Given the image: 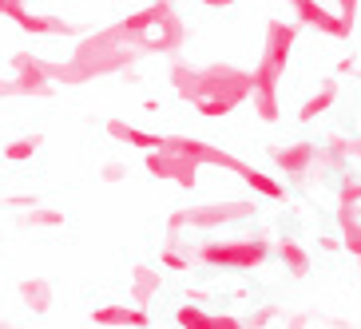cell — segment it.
<instances>
[{
  "mask_svg": "<svg viewBox=\"0 0 361 329\" xmlns=\"http://www.w3.org/2000/svg\"><path fill=\"white\" fill-rule=\"evenodd\" d=\"M302 24L294 20H266L262 32V52H258L255 64V116L262 123H278L282 119V80H286V64L294 56V44Z\"/></svg>",
  "mask_w": 361,
  "mask_h": 329,
  "instance_id": "cell-3",
  "label": "cell"
},
{
  "mask_svg": "<svg viewBox=\"0 0 361 329\" xmlns=\"http://www.w3.org/2000/svg\"><path fill=\"white\" fill-rule=\"evenodd\" d=\"M44 135H24V139H12L8 147H4V159L8 163H24V159H32L36 151H40Z\"/></svg>",
  "mask_w": 361,
  "mask_h": 329,
  "instance_id": "cell-17",
  "label": "cell"
},
{
  "mask_svg": "<svg viewBox=\"0 0 361 329\" xmlns=\"http://www.w3.org/2000/svg\"><path fill=\"white\" fill-rule=\"evenodd\" d=\"M357 8H361V0H338V12L345 24H357Z\"/></svg>",
  "mask_w": 361,
  "mask_h": 329,
  "instance_id": "cell-23",
  "label": "cell"
},
{
  "mask_svg": "<svg viewBox=\"0 0 361 329\" xmlns=\"http://www.w3.org/2000/svg\"><path fill=\"white\" fill-rule=\"evenodd\" d=\"M255 218V202L250 199H214V202H202V206H183L167 218V230L179 234V230H223V226L234 223H246Z\"/></svg>",
  "mask_w": 361,
  "mask_h": 329,
  "instance_id": "cell-4",
  "label": "cell"
},
{
  "mask_svg": "<svg viewBox=\"0 0 361 329\" xmlns=\"http://www.w3.org/2000/svg\"><path fill=\"white\" fill-rule=\"evenodd\" d=\"M211 297H214V290H207V286L187 290V302H191V306H202V302H211Z\"/></svg>",
  "mask_w": 361,
  "mask_h": 329,
  "instance_id": "cell-24",
  "label": "cell"
},
{
  "mask_svg": "<svg viewBox=\"0 0 361 329\" xmlns=\"http://www.w3.org/2000/svg\"><path fill=\"white\" fill-rule=\"evenodd\" d=\"M195 262L202 266H223V270H258L270 262V246L255 234L246 238H219V242H202L199 250H191Z\"/></svg>",
  "mask_w": 361,
  "mask_h": 329,
  "instance_id": "cell-5",
  "label": "cell"
},
{
  "mask_svg": "<svg viewBox=\"0 0 361 329\" xmlns=\"http://www.w3.org/2000/svg\"><path fill=\"white\" fill-rule=\"evenodd\" d=\"M175 325L179 329H246L243 318H234V314H207L202 306H179L175 309Z\"/></svg>",
  "mask_w": 361,
  "mask_h": 329,
  "instance_id": "cell-9",
  "label": "cell"
},
{
  "mask_svg": "<svg viewBox=\"0 0 361 329\" xmlns=\"http://www.w3.org/2000/svg\"><path fill=\"white\" fill-rule=\"evenodd\" d=\"M278 314H282V306H262V309H255V314H250V321H246V329H266L270 321L278 318Z\"/></svg>",
  "mask_w": 361,
  "mask_h": 329,
  "instance_id": "cell-21",
  "label": "cell"
},
{
  "mask_svg": "<svg viewBox=\"0 0 361 329\" xmlns=\"http://www.w3.org/2000/svg\"><path fill=\"white\" fill-rule=\"evenodd\" d=\"M104 128H107L111 139L128 143V147H139V151H155L159 147V135H155V131H139V128H131V123H123V119H107Z\"/></svg>",
  "mask_w": 361,
  "mask_h": 329,
  "instance_id": "cell-15",
  "label": "cell"
},
{
  "mask_svg": "<svg viewBox=\"0 0 361 329\" xmlns=\"http://www.w3.org/2000/svg\"><path fill=\"white\" fill-rule=\"evenodd\" d=\"M338 75H357V60L353 56H345V60H338V68H334Z\"/></svg>",
  "mask_w": 361,
  "mask_h": 329,
  "instance_id": "cell-26",
  "label": "cell"
},
{
  "mask_svg": "<svg viewBox=\"0 0 361 329\" xmlns=\"http://www.w3.org/2000/svg\"><path fill=\"white\" fill-rule=\"evenodd\" d=\"M12 99H52V75H48V60L36 52H12Z\"/></svg>",
  "mask_w": 361,
  "mask_h": 329,
  "instance_id": "cell-6",
  "label": "cell"
},
{
  "mask_svg": "<svg viewBox=\"0 0 361 329\" xmlns=\"http://www.w3.org/2000/svg\"><path fill=\"white\" fill-rule=\"evenodd\" d=\"M20 302L32 314H48L52 309V286L44 278H28V282H20Z\"/></svg>",
  "mask_w": 361,
  "mask_h": 329,
  "instance_id": "cell-16",
  "label": "cell"
},
{
  "mask_svg": "<svg viewBox=\"0 0 361 329\" xmlns=\"http://www.w3.org/2000/svg\"><path fill=\"white\" fill-rule=\"evenodd\" d=\"M99 179L104 182H119V179H128V163H104V170H99Z\"/></svg>",
  "mask_w": 361,
  "mask_h": 329,
  "instance_id": "cell-22",
  "label": "cell"
},
{
  "mask_svg": "<svg viewBox=\"0 0 361 329\" xmlns=\"http://www.w3.org/2000/svg\"><path fill=\"white\" fill-rule=\"evenodd\" d=\"M314 155H318V147H314L310 139H298V143H290V147L274 151V167L286 170L290 179H302V175L310 170V163H314Z\"/></svg>",
  "mask_w": 361,
  "mask_h": 329,
  "instance_id": "cell-11",
  "label": "cell"
},
{
  "mask_svg": "<svg viewBox=\"0 0 361 329\" xmlns=\"http://www.w3.org/2000/svg\"><path fill=\"white\" fill-rule=\"evenodd\" d=\"M310 325H318V318H314V314H294V318L286 321V329H310Z\"/></svg>",
  "mask_w": 361,
  "mask_h": 329,
  "instance_id": "cell-25",
  "label": "cell"
},
{
  "mask_svg": "<svg viewBox=\"0 0 361 329\" xmlns=\"http://www.w3.org/2000/svg\"><path fill=\"white\" fill-rule=\"evenodd\" d=\"M167 84L175 87V96L199 111L202 119H223L231 111L255 96V68H238V64H187V60H171L167 68Z\"/></svg>",
  "mask_w": 361,
  "mask_h": 329,
  "instance_id": "cell-2",
  "label": "cell"
},
{
  "mask_svg": "<svg viewBox=\"0 0 361 329\" xmlns=\"http://www.w3.org/2000/svg\"><path fill=\"white\" fill-rule=\"evenodd\" d=\"M334 104H338V80H326L314 96H306V104L298 107V123H306V128H310V123H314V119H322Z\"/></svg>",
  "mask_w": 361,
  "mask_h": 329,
  "instance_id": "cell-13",
  "label": "cell"
},
{
  "mask_svg": "<svg viewBox=\"0 0 361 329\" xmlns=\"http://www.w3.org/2000/svg\"><path fill=\"white\" fill-rule=\"evenodd\" d=\"M20 223L28 226V230H56V226H64V214H60V211H36V206H32Z\"/></svg>",
  "mask_w": 361,
  "mask_h": 329,
  "instance_id": "cell-18",
  "label": "cell"
},
{
  "mask_svg": "<svg viewBox=\"0 0 361 329\" xmlns=\"http://www.w3.org/2000/svg\"><path fill=\"white\" fill-rule=\"evenodd\" d=\"M290 12H294V24L310 28V32H322L329 40H350L353 36V24L341 20V12H329L322 0H286Z\"/></svg>",
  "mask_w": 361,
  "mask_h": 329,
  "instance_id": "cell-8",
  "label": "cell"
},
{
  "mask_svg": "<svg viewBox=\"0 0 361 329\" xmlns=\"http://www.w3.org/2000/svg\"><path fill=\"white\" fill-rule=\"evenodd\" d=\"M163 290V274L155 270V266H135L131 270V297H135V306L147 309L155 297H159Z\"/></svg>",
  "mask_w": 361,
  "mask_h": 329,
  "instance_id": "cell-12",
  "label": "cell"
},
{
  "mask_svg": "<svg viewBox=\"0 0 361 329\" xmlns=\"http://www.w3.org/2000/svg\"><path fill=\"white\" fill-rule=\"evenodd\" d=\"M175 8V0H151L147 8L131 12L123 20L107 24L99 32H87L75 40L68 60H48L52 84L64 87H84L104 75H119L131 64L159 56V20Z\"/></svg>",
  "mask_w": 361,
  "mask_h": 329,
  "instance_id": "cell-1",
  "label": "cell"
},
{
  "mask_svg": "<svg viewBox=\"0 0 361 329\" xmlns=\"http://www.w3.org/2000/svg\"><path fill=\"white\" fill-rule=\"evenodd\" d=\"M199 4H207V8H234L238 0H199Z\"/></svg>",
  "mask_w": 361,
  "mask_h": 329,
  "instance_id": "cell-27",
  "label": "cell"
},
{
  "mask_svg": "<svg viewBox=\"0 0 361 329\" xmlns=\"http://www.w3.org/2000/svg\"><path fill=\"white\" fill-rule=\"evenodd\" d=\"M159 266H167V270H191L195 254H179V250L171 246V250H163V254H159Z\"/></svg>",
  "mask_w": 361,
  "mask_h": 329,
  "instance_id": "cell-20",
  "label": "cell"
},
{
  "mask_svg": "<svg viewBox=\"0 0 361 329\" xmlns=\"http://www.w3.org/2000/svg\"><path fill=\"white\" fill-rule=\"evenodd\" d=\"M274 258L286 266V274H294V278H306L310 274V250L302 242H294V238H278V242H274Z\"/></svg>",
  "mask_w": 361,
  "mask_h": 329,
  "instance_id": "cell-14",
  "label": "cell"
},
{
  "mask_svg": "<svg viewBox=\"0 0 361 329\" xmlns=\"http://www.w3.org/2000/svg\"><path fill=\"white\" fill-rule=\"evenodd\" d=\"M92 321L104 329H147L151 314L143 306H99L92 314Z\"/></svg>",
  "mask_w": 361,
  "mask_h": 329,
  "instance_id": "cell-10",
  "label": "cell"
},
{
  "mask_svg": "<svg viewBox=\"0 0 361 329\" xmlns=\"http://www.w3.org/2000/svg\"><path fill=\"white\" fill-rule=\"evenodd\" d=\"M0 329H16V325H8V321H0Z\"/></svg>",
  "mask_w": 361,
  "mask_h": 329,
  "instance_id": "cell-29",
  "label": "cell"
},
{
  "mask_svg": "<svg viewBox=\"0 0 361 329\" xmlns=\"http://www.w3.org/2000/svg\"><path fill=\"white\" fill-rule=\"evenodd\" d=\"M28 0H0V20H12L16 28L24 24V16H28Z\"/></svg>",
  "mask_w": 361,
  "mask_h": 329,
  "instance_id": "cell-19",
  "label": "cell"
},
{
  "mask_svg": "<svg viewBox=\"0 0 361 329\" xmlns=\"http://www.w3.org/2000/svg\"><path fill=\"white\" fill-rule=\"evenodd\" d=\"M151 179H163V182H175L179 191H195L199 187V159H191L187 151H175V147H159V151H147L143 159Z\"/></svg>",
  "mask_w": 361,
  "mask_h": 329,
  "instance_id": "cell-7",
  "label": "cell"
},
{
  "mask_svg": "<svg viewBox=\"0 0 361 329\" xmlns=\"http://www.w3.org/2000/svg\"><path fill=\"white\" fill-rule=\"evenodd\" d=\"M353 159H361V135L353 139Z\"/></svg>",
  "mask_w": 361,
  "mask_h": 329,
  "instance_id": "cell-28",
  "label": "cell"
}]
</instances>
